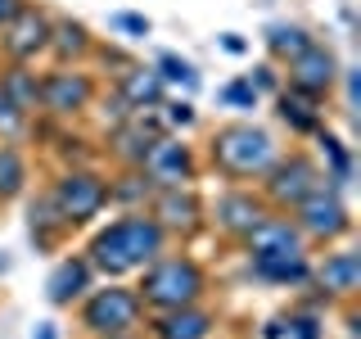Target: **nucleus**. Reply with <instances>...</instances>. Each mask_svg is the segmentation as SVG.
<instances>
[{
  "label": "nucleus",
  "instance_id": "obj_18",
  "mask_svg": "<svg viewBox=\"0 0 361 339\" xmlns=\"http://www.w3.org/2000/svg\"><path fill=\"white\" fill-rule=\"evenodd\" d=\"M109 90L122 100L131 113H149V109H158L167 100V86H163V77L154 73V64H122L118 73H113V82H109Z\"/></svg>",
  "mask_w": 361,
  "mask_h": 339
},
{
  "label": "nucleus",
  "instance_id": "obj_1",
  "mask_svg": "<svg viewBox=\"0 0 361 339\" xmlns=\"http://www.w3.org/2000/svg\"><path fill=\"white\" fill-rule=\"evenodd\" d=\"M163 249H172V240L163 235V226L149 218V208H131L118 213L113 222L95 226L86 240V263L95 267V276L104 280H127L140 267H149Z\"/></svg>",
  "mask_w": 361,
  "mask_h": 339
},
{
  "label": "nucleus",
  "instance_id": "obj_30",
  "mask_svg": "<svg viewBox=\"0 0 361 339\" xmlns=\"http://www.w3.org/2000/svg\"><path fill=\"white\" fill-rule=\"evenodd\" d=\"M154 73L163 77V86H185V90H195L199 86V73H195V64L190 59H180V54H158V64H154Z\"/></svg>",
  "mask_w": 361,
  "mask_h": 339
},
{
  "label": "nucleus",
  "instance_id": "obj_10",
  "mask_svg": "<svg viewBox=\"0 0 361 339\" xmlns=\"http://www.w3.org/2000/svg\"><path fill=\"white\" fill-rule=\"evenodd\" d=\"M203 213H208V231H217L221 240H231V244H244V235L253 231L271 208H267V199L257 195V186H221V195L212 203H203Z\"/></svg>",
  "mask_w": 361,
  "mask_h": 339
},
{
  "label": "nucleus",
  "instance_id": "obj_17",
  "mask_svg": "<svg viewBox=\"0 0 361 339\" xmlns=\"http://www.w3.org/2000/svg\"><path fill=\"white\" fill-rule=\"evenodd\" d=\"M149 339H212L217 335V308L208 303H190L172 312H145V331Z\"/></svg>",
  "mask_w": 361,
  "mask_h": 339
},
{
  "label": "nucleus",
  "instance_id": "obj_20",
  "mask_svg": "<svg viewBox=\"0 0 361 339\" xmlns=\"http://www.w3.org/2000/svg\"><path fill=\"white\" fill-rule=\"evenodd\" d=\"M95 37L82 18H54L50 28V45H45V59L54 68H82L86 59H95Z\"/></svg>",
  "mask_w": 361,
  "mask_h": 339
},
{
  "label": "nucleus",
  "instance_id": "obj_29",
  "mask_svg": "<svg viewBox=\"0 0 361 339\" xmlns=\"http://www.w3.org/2000/svg\"><path fill=\"white\" fill-rule=\"evenodd\" d=\"M32 122H37V118H32V113H23L14 105V95L5 90V82H0V141H18L23 145L32 136Z\"/></svg>",
  "mask_w": 361,
  "mask_h": 339
},
{
  "label": "nucleus",
  "instance_id": "obj_38",
  "mask_svg": "<svg viewBox=\"0 0 361 339\" xmlns=\"http://www.w3.org/2000/svg\"><path fill=\"white\" fill-rule=\"evenodd\" d=\"M32 339H59V331H54V321H41L37 331H32Z\"/></svg>",
  "mask_w": 361,
  "mask_h": 339
},
{
  "label": "nucleus",
  "instance_id": "obj_24",
  "mask_svg": "<svg viewBox=\"0 0 361 339\" xmlns=\"http://www.w3.org/2000/svg\"><path fill=\"white\" fill-rule=\"evenodd\" d=\"M154 181L145 167H118L109 177V203H118V213H131V208H149L154 199Z\"/></svg>",
  "mask_w": 361,
  "mask_h": 339
},
{
  "label": "nucleus",
  "instance_id": "obj_31",
  "mask_svg": "<svg viewBox=\"0 0 361 339\" xmlns=\"http://www.w3.org/2000/svg\"><path fill=\"white\" fill-rule=\"evenodd\" d=\"M285 339H325V321H321V312H312V308H298V312H289L285 316Z\"/></svg>",
  "mask_w": 361,
  "mask_h": 339
},
{
  "label": "nucleus",
  "instance_id": "obj_2",
  "mask_svg": "<svg viewBox=\"0 0 361 339\" xmlns=\"http://www.w3.org/2000/svg\"><path fill=\"white\" fill-rule=\"evenodd\" d=\"M280 141L271 136L262 122H221V127L208 131V150H203V163L217 172L226 186H257L262 172L276 163Z\"/></svg>",
  "mask_w": 361,
  "mask_h": 339
},
{
  "label": "nucleus",
  "instance_id": "obj_14",
  "mask_svg": "<svg viewBox=\"0 0 361 339\" xmlns=\"http://www.w3.org/2000/svg\"><path fill=\"white\" fill-rule=\"evenodd\" d=\"M145 172H149L154 186H195L203 172V158L195 154V145H185L180 131H167L154 141V150L145 154Z\"/></svg>",
  "mask_w": 361,
  "mask_h": 339
},
{
  "label": "nucleus",
  "instance_id": "obj_7",
  "mask_svg": "<svg viewBox=\"0 0 361 339\" xmlns=\"http://www.w3.org/2000/svg\"><path fill=\"white\" fill-rule=\"evenodd\" d=\"M95 95H99V77L82 68H45L41 73V113L37 118H50V122H77L95 109Z\"/></svg>",
  "mask_w": 361,
  "mask_h": 339
},
{
  "label": "nucleus",
  "instance_id": "obj_11",
  "mask_svg": "<svg viewBox=\"0 0 361 339\" xmlns=\"http://www.w3.org/2000/svg\"><path fill=\"white\" fill-rule=\"evenodd\" d=\"M149 218L163 226L167 240H180V244H190L199 231H208L203 195L195 186H158L149 199Z\"/></svg>",
  "mask_w": 361,
  "mask_h": 339
},
{
  "label": "nucleus",
  "instance_id": "obj_32",
  "mask_svg": "<svg viewBox=\"0 0 361 339\" xmlns=\"http://www.w3.org/2000/svg\"><path fill=\"white\" fill-rule=\"evenodd\" d=\"M257 90H253V82H248V77H235V82H226L221 86V105L226 109H257Z\"/></svg>",
  "mask_w": 361,
  "mask_h": 339
},
{
  "label": "nucleus",
  "instance_id": "obj_37",
  "mask_svg": "<svg viewBox=\"0 0 361 339\" xmlns=\"http://www.w3.org/2000/svg\"><path fill=\"white\" fill-rule=\"evenodd\" d=\"M18 5H23V0H0V28H5V23L18 14Z\"/></svg>",
  "mask_w": 361,
  "mask_h": 339
},
{
  "label": "nucleus",
  "instance_id": "obj_12",
  "mask_svg": "<svg viewBox=\"0 0 361 339\" xmlns=\"http://www.w3.org/2000/svg\"><path fill=\"white\" fill-rule=\"evenodd\" d=\"M338 77H343V68H338V54L330 50L325 41H312L302 54H293L285 64V73H280V82L289 90H298V95H312V100H330L338 90Z\"/></svg>",
  "mask_w": 361,
  "mask_h": 339
},
{
  "label": "nucleus",
  "instance_id": "obj_22",
  "mask_svg": "<svg viewBox=\"0 0 361 339\" xmlns=\"http://www.w3.org/2000/svg\"><path fill=\"white\" fill-rule=\"evenodd\" d=\"M271 100H276V118L289 127V136H316L325 127V105L321 100L298 95V90H289V86H280Z\"/></svg>",
  "mask_w": 361,
  "mask_h": 339
},
{
  "label": "nucleus",
  "instance_id": "obj_6",
  "mask_svg": "<svg viewBox=\"0 0 361 339\" xmlns=\"http://www.w3.org/2000/svg\"><path fill=\"white\" fill-rule=\"evenodd\" d=\"M321 163H316V154L307 150H280L276 163L262 172V181H257V195L267 199L271 213H289L298 199H307L316 186H321Z\"/></svg>",
  "mask_w": 361,
  "mask_h": 339
},
{
  "label": "nucleus",
  "instance_id": "obj_21",
  "mask_svg": "<svg viewBox=\"0 0 361 339\" xmlns=\"http://www.w3.org/2000/svg\"><path fill=\"white\" fill-rule=\"evenodd\" d=\"M27 240L37 244V254H59L63 240H68V226L59 222V213H54L45 186L27 199Z\"/></svg>",
  "mask_w": 361,
  "mask_h": 339
},
{
  "label": "nucleus",
  "instance_id": "obj_28",
  "mask_svg": "<svg viewBox=\"0 0 361 339\" xmlns=\"http://www.w3.org/2000/svg\"><path fill=\"white\" fill-rule=\"evenodd\" d=\"M312 41L316 37L302 28V23H271L267 37H262V45H267V54H271V64H276V68H285L293 54H302Z\"/></svg>",
  "mask_w": 361,
  "mask_h": 339
},
{
  "label": "nucleus",
  "instance_id": "obj_34",
  "mask_svg": "<svg viewBox=\"0 0 361 339\" xmlns=\"http://www.w3.org/2000/svg\"><path fill=\"white\" fill-rule=\"evenodd\" d=\"M248 82H253L257 95H276V90L285 86V82H280V73H276V64H257L253 73H248Z\"/></svg>",
  "mask_w": 361,
  "mask_h": 339
},
{
  "label": "nucleus",
  "instance_id": "obj_15",
  "mask_svg": "<svg viewBox=\"0 0 361 339\" xmlns=\"http://www.w3.org/2000/svg\"><path fill=\"white\" fill-rule=\"evenodd\" d=\"M240 254L248 258V263H262V258H293V254H312V244L298 235V226L289 222V213H267V218L244 235Z\"/></svg>",
  "mask_w": 361,
  "mask_h": 339
},
{
  "label": "nucleus",
  "instance_id": "obj_33",
  "mask_svg": "<svg viewBox=\"0 0 361 339\" xmlns=\"http://www.w3.org/2000/svg\"><path fill=\"white\" fill-rule=\"evenodd\" d=\"M158 109H163L158 118H163V127H167V131H185V127H195V105H190V100H163Z\"/></svg>",
  "mask_w": 361,
  "mask_h": 339
},
{
  "label": "nucleus",
  "instance_id": "obj_3",
  "mask_svg": "<svg viewBox=\"0 0 361 339\" xmlns=\"http://www.w3.org/2000/svg\"><path fill=\"white\" fill-rule=\"evenodd\" d=\"M131 290L145 303V312H172V308H190V303H208L212 271L203 258L185 254V249H163L149 267L135 271Z\"/></svg>",
  "mask_w": 361,
  "mask_h": 339
},
{
  "label": "nucleus",
  "instance_id": "obj_5",
  "mask_svg": "<svg viewBox=\"0 0 361 339\" xmlns=\"http://www.w3.org/2000/svg\"><path fill=\"white\" fill-rule=\"evenodd\" d=\"M45 195H50L59 222L68 226V235L86 231V226L95 222V218H104V208H109V172H99L95 163L59 167L54 181L45 186Z\"/></svg>",
  "mask_w": 361,
  "mask_h": 339
},
{
  "label": "nucleus",
  "instance_id": "obj_25",
  "mask_svg": "<svg viewBox=\"0 0 361 339\" xmlns=\"http://www.w3.org/2000/svg\"><path fill=\"white\" fill-rule=\"evenodd\" d=\"M257 280L280 290H302L312 280V254H293V258H262V263H248Z\"/></svg>",
  "mask_w": 361,
  "mask_h": 339
},
{
  "label": "nucleus",
  "instance_id": "obj_23",
  "mask_svg": "<svg viewBox=\"0 0 361 339\" xmlns=\"http://www.w3.org/2000/svg\"><path fill=\"white\" fill-rule=\"evenodd\" d=\"M32 190V154L18 141H0V208L27 199Z\"/></svg>",
  "mask_w": 361,
  "mask_h": 339
},
{
  "label": "nucleus",
  "instance_id": "obj_27",
  "mask_svg": "<svg viewBox=\"0 0 361 339\" xmlns=\"http://www.w3.org/2000/svg\"><path fill=\"white\" fill-rule=\"evenodd\" d=\"M0 82H5V90L14 95V105L23 113L37 118L41 113V73H37V64H0Z\"/></svg>",
  "mask_w": 361,
  "mask_h": 339
},
{
  "label": "nucleus",
  "instance_id": "obj_26",
  "mask_svg": "<svg viewBox=\"0 0 361 339\" xmlns=\"http://www.w3.org/2000/svg\"><path fill=\"white\" fill-rule=\"evenodd\" d=\"M312 141H316V154H321V177H325V186L343 190L348 181H353V150H348V145L338 141L330 127H321Z\"/></svg>",
  "mask_w": 361,
  "mask_h": 339
},
{
  "label": "nucleus",
  "instance_id": "obj_36",
  "mask_svg": "<svg viewBox=\"0 0 361 339\" xmlns=\"http://www.w3.org/2000/svg\"><path fill=\"white\" fill-rule=\"evenodd\" d=\"M221 50H226V54H244V50H248V41H244V37H235V32H226V37H221Z\"/></svg>",
  "mask_w": 361,
  "mask_h": 339
},
{
  "label": "nucleus",
  "instance_id": "obj_4",
  "mask_svg": "<svg viewBox=\"0 0 361 339\" xmlns=\"http://www.w3.org/2000/svg\"><path fill=\"white\" fill-rule=\"evenodd\" d=\"M77 326L86 339H131L145 331V303L127 280H95L77 303Z\"/></svg>",
  "mask_w": 361,
  "mask_h": 339
},
{
  "label": "nucleus",
  "instance_id": "obj_19",
  "mask_svg": "<svg viewBox=\"0 0 361 339\" xmlns=\"http://www.w3.org/2000/svg\"><path fill=\"white\" fill-rule=\"evenodd\" d=\"M95 280L99 276H95V267L86 263V254H63L59 263H54V271L45 276V299H50V308H77Z\"/></svg>",
  "mask_w": 361,
  "mask_h": 339
},
{
  "label": "nucleus",
  "instance_id": "obj_39",
  "mask_svg": "<svg viewBox=\"0 0 361 339\" xmlns=\"http://www.w3.org/2000/svg\"><path fill=\"white\" fill-rule=\"evenodd\" d=\"M5 271H9V258H5V254H0V276H5Z\"/></svg>",
  "mask_w": 361,
  "mask_h": 339
},
{
  "label": "nucleus",
  "instance_id": "obj_8",
  "mask_svg": "<svg viewBox=\"0 0 361 339\" xmlns=\"http://www.w3.org/2000/svg\"><path fill=\"white\" fill-rule=\"evenodd\" d=\"M289 222L298 226V235L307 244H316V249H330V244H338V240H348L353 235V213H348V203H343V195H338L334 186H316L307 199H298L289 208Z\"/></svg>",
  "mask_w": 361,
  "mask_h": 339
},
{
  "label": "nucleus",
  "instance_id": "obj_16",
  "mask_svg": "<svg viewBox=\"0 0 361 339\" xmlns=\"http://www.w3.org/2000/svg\"><path fill=\"white\" fill-rule=\"evenodd\" d=\"M158 136H167V127H163V118H158V109H149V113H131L122 127H113L109 131V158L118 167H140L145 163V154L154 150V141Z\"/></svg>",
  "mask_w": 361,
  "mask_h": 339
},
{
  "label": "nucleus",
  "instance_id": "obj_35",
  "mask_svg": "<svg viewBox=\"0 0 361 339\" xmlns=\"http://www.w3.org/2000/svg\"><path fill=\"white\" fill-rule=\"evenodd\" d=\"M113 32H131V37H149V18L145 14H113Z\"/></svg>",
  "mask_w": 361,
  "mask_h": 339
},
{
  "label": "nucleus",
  "instance_id": "obj_9",
  "mask_svg": "<svg viewBox=\"0 0 361 339\" xmlns=\"http://www.w3.org/2000/svg\"><path fill=\"white\" fill-rule=\"evenodd\" d=\"M50 28H54L50 9L37 5V0H23L18 14L0 28V64H37V59H45Z\"/></svg>",
  "mask_w": 361,
  "mask_h": 339
},
{
  "label": "nucleus",
  "instance_id": "obj_13",
  "mask_svg": "<svg viewBox=\"0 0 361 339\" xmlns=\"http://www.w3.org/2000/svg\"><path fill=\"white\" fill-rule=\"evenodd\" d=\"M307 285L316 290V299L330 308V303H353L361 290V258L353 249H325L321 258H312V280Z\"/></svg>",
  "mask_w": 361,
  "mask_h": 339
}]
</instances>
